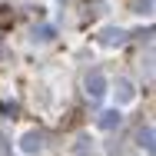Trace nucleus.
I'll list each match as a JSON object with an SVG mask.
<instances>
[{"label": "nucleus", "instance_id": "1", "mask_svg": "<svg viewBox=\"0 0 156 156\" xmlns=\"http://www.w3.org/2000/svg\"><path fill=\"white\" fill-rule=\"evenodd\" d=\"M103 93H106V76H103L100 70H93V73L87 76V96H90V100H100Z\"/></svg>", "mask_w": 156, "mask_h": 156}, {"label": "nucleus", "instance_id": "2", "mask_svg": "<svg viewBox=\"0 0 156 156\" xmlns=\"http://www.w3.org/2000/svg\"><path fill=\"white\" fill-rule=\"evenodd\" d=\"M100 43H103V47H123V43H126V30L106 27V30H100Z\"/></svg>", "mask_w": 156, "mask_h": 156}, {"label": "nucleus", "instance_id": "3", "mask_svg": "<svg viewBox=\"0 0 156 156\" xmlns=\"http://www.w3.org/2000/svg\"><path fill=\"white\" fill-rule=\"evenodd\" d=\"M20 150H23L27 156H37L40 150H43V136H40V133H27V136L20 140Z\"/></svg>", "mask_w": 156, "mask_h": 156}, {"label": "nucleus", "instance_id": "4", "mask_svg": "<svg viewBox=\"0 0 156 156\" xmlns=\"http://www.w3.org/2000/svg\"><path fill=\"white\" fill-rule=\"evenodd\" d=\"M100 129H116V126L123 123V116H120V110H106V113H100Z\"/></svg>", "mask_w": 156, "mask_h": 156}, {"label": "nucleus", "instance_id": "5", "mask_svg": "<svg viewBox=\"0 0 156 156\" xmlns=\"http://www.w3.org/2000/svg\"><path fill=\"white\" fill-rule=\"evenodd\" d=\"M133 96H136L133 83H129V80H116V100H120V103H133Z\"/></svg>", "mask_w": 156, "mask_h": 156}, {"label": "nucleus", "instance_id": "6", "mask_svg": "<svg viewBox=\"0 0 156 156\" xmlns=\"http://www.w3.org/2000/svg\"><path fill=\"white\" fill-rule=\"evenodd\" d=\"M140 146L146 150V153H153V126H140Z\"/></svg>", "mask_w": 156, "mask_h": 156}, {"label": "nucleus", "instance_id": "7", "mask_svg": "<svg viewBox=\"0 0 156 156\" xmlns=\"http://www.w3.org/2000/svg\"><path fill=\"white\" fill-rule=\"evenodd\" d=\"M73 150H76V156H87V153H90V150H93V140H87V136H80Z\"/></svg>", "mask_w": 156, "mask_h": 156}, {"label": "nucleus", "instance_id": "8", "mask_svg": "<svg viewBox=\"0 0 156 156\" xmlns=\"http://www.w3.org/2000/svg\"><path fill=\"white\" fill-rule=\"evenodd\" d=\"M33 40H40V43L53 40V27H40V30H33Z\"/></svg>", "mask_w": 156, "mask_h": 156}, {"label": "nucleus", "instance_id": "9", "mask_svg": "<svg viewBox=\"0 0 156 156\" xmlns=\"http://www.w3.org/2000/svg\"><path fill=\"white\" fill-rule=\"evenodd\" d=\"M133 10L136 13H153V0H133Z\"/></svg>", "mask_w": 156, "mask_h": 156}]
</instances>
